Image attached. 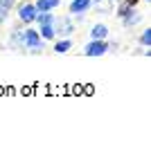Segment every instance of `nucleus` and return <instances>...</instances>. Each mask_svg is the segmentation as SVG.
<instances>
[{
  "mask_svg": "<svg viewBox=\"0 0 151 146\" xmlns=\"http://www.w3.org/2000/svg\"><path fill=\"white\" fill-rule=\"evenodd\" d=\"M12 43L14 47H18V50H29L32 54H38V52H43L45 47V41L41 38L38 29H14L12 34Z\"/></svg>",
  "mask_w": 151,
  "mask_h": 146,
  "instance_id": "1",
  "label": "nucleus"
},
{
  "mask_svg": "<svg viewBox=\"0 0 151 146\" xmlns=\"http://www.w3.org/2000/svg\"><path fill=\"white\" fill-rule=\"evenodd\" d=\"M106 52H108V43L104 38H90V43L86 45L83 54L86 56H104Z\"/></svg>",
  "mask_w": 151,
  "mask_h": 146,
  "instance_id": "2",
  "label": "nucleus"
},
{
  "mask_svg": "<svg viewBox=\"0 0 151 146\" xmlns=\"http://www.w3.org/2000/svg\"><path fill=\"white\" fill-rule=\"evenodd\" d=\"M54 32H57L59 36L68 38L70 34L75 32V23H72L70 18H57V16H54Z\"/></svg>",
  "mask_w": 151,
  "mask_h": 146,
  "instance_id": "3",
  "label": "nucleus"
},
{
  "mask_svg": "<svg viewBox=\"0 0 151 146\" xmlns=\"http://www.w3.org/2000/svg\"><path fill=\"white\" fill-rule=\"evenodd\" d=\"M36 14H38V9L34 5H29V2L18 7V18H20V23H25V25H29V23L36 20Z\"/></svg>",
  "mask_w": 151,
  "mask_h": 146,
  "instance_id": "4",
  "label": "nucleus"
},
{
  "mask_svg": "<svg viewBox=\"0 0 151 146\" xmlns=\"http://www.w3.org/2000/svg\"><path fill=\"white\" fill-rule=\"evenodd\" d=\"M93 7V0H72L70 2V14H86Z\"/></svg>",
  "mask_w": 151,
  "mask_h": 146,
  "instance_id": "5",
  "label": "nucleus"
},
{
  "mask_svg": "<svg viewBox=\"0 0 151 146\" xmlns=\"http://www.w3.org/2000/svg\"><path fill=\"white\" fill-rule=\"evenodd\" d=\"M140 20H142V14H140L135 7H133V9L126 14V16H122V23H124V27H135Z\"/></svg>",
  "mask_w": 151,
  "mask_h": 146,
  "instance_id": "6",
  "label": "nucleus"
},
{
  "mask_svg": "<svg viewBox=\"0 0 151 146\" xmlns=\"http://www.w3.org/2000/svg\"><path fill=\"white\" fill-rule=\"evenodd\" d=\"M59 5H61V0H36L34 2V7L38 11H54Z\"/></svg>",
  "mask_w": 151,
  "mask_h": 146,
  "instance_id": "7",
  "label": "nucleus"
},
{
  "mask_svg": "<svg viewBox=\"0 0 151 146\" xmlns=\"http://www.w3.org/2000/svg\"><path fill=\"white\" fill-rule=\"evenodd\" d=\"M38 34H41V38H43V41H52V38L57 36V32H54V23H47V25H41Z\"/></svg>",
  "mask_w": 151,
  "mask_h": 146,
  "instance_id": "8",
  "label": "nucleus"
},
{
  "mask_svg": "<svg viewBox=\"0 0 151 146\" xmlns=\"http://www.w3.org/2000/svg\"><path fill=\"white\" fill-rule=\"evenodd\" d=\"M106 36H108V27L104 25V23L93 25V29H90V38H106Z\"/></svg>",
  "mask_w": 151,
  "mask_h": 146,
  "instance_id": "9",
  "label": "nucleus"
},
{
  "mask_svg": "<svg viewBox=\"0 0 151 146\" xmlns=\"http://www.w3.org/2000/svg\"><path fill=\"white\" fill-rule=\"evenodd\" d=\"M72 50V41L70 38H63V41H57V45H54V52L57 54H65V52Z\"/></svg>",
  "mask_w": 151,
  "mask_h": 146,
  "instance_id": "10",
  "label": "nucleus"
},
{
  "mask_svg": "<svg viewBox=\"0 0 151 146\" xmlns=\"http://www.w3.org/2000/svg\"><path fill=\"white\" fill-rule=\"evenodd\" d=\"M113 5L115 2H111V0H95V9L101 14H111L113 11Z\"/></svg>",
  "mask_w": 151,
  "mask_h": 146,
  "instance_id": "11",
  "label": "nucleus"
},
{
  "mask_svg": "<svg viewBox=\"0 0 151 146\" xmlns=\"http://www.w3.org/2000/svg\"><path fill=\"white\" fill-rule=\"evenodd\" d=\"M131 9H133V7L129 5L126 0H120V5H117V9H115V14H117V16H120V18H122V16H126V14L131 11Z\"/></svg>",
  "mask_w": 151,
  "mask_h": 146,
  "instance_id": "12",
  "label": "nucleus"
},
{
  "mask_svg": "<svg viewBox=\"0 0 151 146\" xmlns=\"http://www.w3.org/2000/svg\"><path fill=\"white\" fill-rule=\"evenodd\" d=\"M140 45L142 47H151V29H145L140 34Z\"/></svg>",
  "mask_w": 151,
  "mask_h": 146,
  "instance_id": "13",
  "label": "nucleus"
},
{
  "mask_svg": "<svg viewBox=\"0 0 151 146\" xmlns=\"http://www.w3.org/2000/svg\"><path fill=\"white\" fill-rule=\"evenodd\" d=\"M14 5H16V0H0V7H2V9H7V11H9V9H14Z\"/></svg>",
  "mask_w": 151,
  "mask_h": 146,
  "instance_id": "14",
  "label": "nucleus"
},
{
  "mask_svg": "<svg viewBox=\"0 0 151 146\" xmlns=\"http://www.w3.org/2000/svg\"><path fill=\"white\" fill-rule=\"evenodd\" d=\"M5 20H7V9H2V7H0V25H2Z\"/></svg>",
  "mask_w": 151,
  "mask_h": 146,
  "instance_id": "15",
  "label": "nucleus"
}]
</instances>
